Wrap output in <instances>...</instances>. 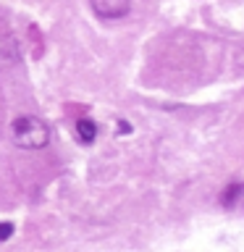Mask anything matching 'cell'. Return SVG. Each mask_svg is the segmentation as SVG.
<instances>
[{"mask_svg": "<svg viewBox=\"0 0 244 252\" xmlns=\"http://www.w3.org/2000/svg\"><path fill=\"white\" fill-rule=\"evenodd\" d=\"M11 131H13V142L24 150H42L50 142V129L37 116H19L13 121Z\"/></svg>", "mask_w": 244, "mask_h": 252, "instance_id": "cell-1", "label": "cell"}, {"mask_svg": "<svg viewBox=\"0 0 244 252\" xmlns=\"http://www.w3.org/2000/svg\"><path fill=\"white\" fill-rule=\"evenodd\" d=\"M92 13L102 21H118L131 11V0H90Z\"/></svg>", "mask_w": 244, "mask_h": 252, "instance_id": "cell-2", "label": "cell"}, {"mask_svg": "<svg viewBox=\"0 0 244 252\" xmlns=\"http://www.w3.org/2000/svg\"><path fill=\"white\" fill-rule=\"evenodd\" d=\"M74 129H76V137L82 145H92V142L97 139V124H94L92 118H79Z\"/></svg>", "mask_w": 244, "mask_h": 252, "instance_id": "cell-3", "label": "cell"}, {"mask_svg": "<svg viewBox=\"0 0 244 252\" xmlns=\"http://www.w3.org/2000/svg\"><path fill=\"white\" fill-rule=\"evenodd\" d=\"M239 197H244V184H228L223 189V194H220V205L223 208H234Z\"/></svg>", "mask_w": 244, "mask_h": 252, "instance_id": "cell-4", "label": "cell"}, {"mask_svg": "<svg viewBox=\"0 0 244 252\" xmlns=\"http://www.w3.org/2000/svg\"><path fill=\"white\" fill-rule=\"evenodd\" d=\"M16 231V226L11 223V220H5V223H0V242H5V239H11Z\"/></svg>", "mask_w": 244, "mask_h": 252, "instance_id": "cell-5", "label": "cell"}, {"mask_svg": "<svg viewBox=\"0 0 244 252\" xmlns=\"http://www.w3.org/2000/svg\"><path fill=\"white\" fill-rule=\"evenodd\" d=\"M118 131H121V134H129V131H131V126L126 124V121H121V124H118Z\"/></svg>", "mask_w": 244, "mask_h": 252, "instance_id": "cell-6", "label": "cell"}]
</instances>
